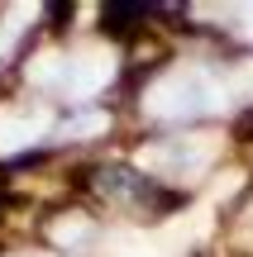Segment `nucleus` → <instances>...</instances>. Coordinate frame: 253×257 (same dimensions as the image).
Segmentation results:
<instances>
[{
  "mask_svg": "<svg viewBox=\"0 0 253 257\" xmlns=\"http://www.w3.org/2000/svg\"><path fill=\"white\" fill-rule=\"evenodd\" d=\"M143 110L158 114V119H182V114L196 110H225V86H215L206 72H167L148 86L143 95Z\"/></svg>",
  "mask_w": 253,
  "mask_h": 257,
  "instance_id": "f257e3e1",
  "label": "nucleus"
},
{
  "mask_svg": "<svg viewBox=\"0 0 253 257\" xmlns=\"http://www.w3.org/2000/svg\"><path fill=\"white\" fill-rule=\"evenodd\" d=\"M206 162H210V138H187V143L177 138V143L143 148V153H139V167L162 172V176H196Z\"/></svg>",
  "mask_w": 253,
  "mask_h": 257,
  "instance_id": "f03ea898",
  "label": "nucleus"
},
{
  "mask_svg": "<svg viewBox=\"0 0 253 257\" xmlns=\"http://www.w3.org/2000/svg\"><path fill=\"white\" fill-rule=\"evenodd\" d=\"M115 76V57L105 53V48H86V53H76V57H67L62 62V91L67 95H76V100H86V95H96L105 81Z\"/></svg>",
  "mask_w": 253,
  "mask_h": 257,
  "instance_id": "7ed1b4c3",
  "label": "nucleus"
},
{
  "mask_svg": "<svg viewBox=\"0 0 253 257\" xmlns=\"http://www.w3.org/2000/svg\"><path fill=\"white\" fill-rule=\"evenodd\" d=\"M43 128H48V114H15V110H0V153H15V148L34 143Z\"/></svg>",
  "mask_w": 253,
  "mask_h": 257,
  "instance_id": "20e7f679",
  "label": "nucleus"
},
{
  "mask_svg": "<svg viewBox=\"0 0 253 257\" xmlns=\"http://www.w3.org/2000/svg\"><path fill=\"white\" fill-rule=\"evenodd\" d=\"M86 233H91V224H86L81 214H62V219L53 224V243H57V248H76Z\"/></svg>",
  "mask_w": 253,
  "mask_h": 257,
  "instance_id": "39448f33",
  "label": "nucleus"
},
{
  "mask_svg": "<svg viewBox=\"0 0 253 257\" xmlns=\"http://www.w3.org/2000/svg\"><path fill=\"white\" fill-rule=\"evenodd\" d=\"M62 62H67L62 53H38V57H34V67H29V81H38V86L62 81Z\"/></svg>",
  "mask_w": 253,
  "mask_h": 257,
  "instance_id": "423d86ee",
  "label": "nucleus"
},
{
  "mask_svg": "<svg viewBox=\"0 0 253 257\" xmlns=\"http://www.w3.org/2000/svg\"><path fill=\"white\" fill-rule=\"evenodd\" d=\"M105 124H110L105 114H81V119H72V124H67V134H72V138H86V134H105Z\"/></svg>",
  "mask_w": 253,
  "mask_h": 257,
  "instance_id": "0eeeda50",
  "label": "nucleus"
},
{
  "mask_svg": "<svg viewBox=\"0 0 253 257\" xmlns=\"http://www.w3.org/2000/svg\"><path fill=\"white\" fill-rule=\"evenodd\" d=\"M244 34L253 38V10H244Z\"/></svg>",
  "mask_w": 253,
  "mask_h": 257,
  "instance_id": "6e6552de",
  "label": "nucleus"
},
{
  "mask_svg": "<svg viewBox=\"0 0 253 257\" xmlns=\"http://www.w3.org/2000/svg\"><path fill=\"white\" fill-rule=\"evenodd\" d=\"M244 91H253V72H244Z\"/></svg>",
  "mask_w": 253,
  "mask_h": 257,
  "instance_id": "1a4fd4ad",
  "label": "nucleus"
}]
</instances>
